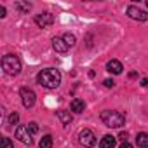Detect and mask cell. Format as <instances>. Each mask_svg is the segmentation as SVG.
Returning <instances> with one entry per match:
<instances>
[{"label": "cell", "mask_w": 148, "mask_h": 148, "mask_svg": "<svg viewBox=\"0 0 148 148\" xmlns=\"http://www.w3.org/2000/svg\"><path fill=\"white\" fill-rule=\"evenodd\" d=\"M119 148H132V145H131V143H127V141H124Z\"/></svg>", "instance_id": "obj_22"}, {"label": "cell", "mask_w": 148, "mask_h": 148, "mask_svg": "<svg viewBox=\"0 0 148 148\" xmlns=\"http://www.w3.org/2000/svg\"><path fill=\"white\" fill-rule=\"evenodd\" d=\"M79 139L84 146H94L96 145V136L91 129H82L80 134H79Z\"/></svg>", "instance_id": "obj_6"}, {"label": "cell", "mask_w": 148, "mask_h": 148, "mask_svg": "<svg viewBox=\"0 0 148 148\" xmlns=\"http://www.w3.org/2000/svg\"><path fill=\"white\" fill-rule=\"evenodd\" d=\"M38 146H40V148H52V138H51L49 134H47V136H44V138L40 139Z\"/></svg>", "instance_id": "obj_16"}, {"label": "cell", "mask_w": 148, "mask_h": 148, "mask_svg": "<svg viewBox=\"0 0 148 148\" xmlns=\"http://www.w3.org/2000/svg\"><path fill=\"white\" fill-rule=\"evenodd\" d=\"M63 40H64L68 45H75V42H77V38H75V35H73V33H64Z\"/></svg>", "instance_id": "obj_17"}, {"label": "cell", "mask_w": 148, "mask_h": 148, "mask_svg": "<svg viewBox=\"0 0 148 148\" xmlns=\"http://www.w3.org/2000/svg\"><path fill=\"white\" fill-rule=\"evenodd\" d=\"M18 120H19V115L14 112V113H11V115H9V120H7V122H9V125H16V124H18Z\"/></svg>", "instance_id": "obj_18"}, {"label": "cell", "mask_w": 148, "mask_h": 148, "mask_svg": "<svg viewBox=\"0 0 148 148\" xmlns=\"http://www.w3.org/2000/svg\"><path fill=\"white\" fill-rule=\"evenodd\" d=\"M103 84H105V86H106V87H113V86H115V82H113V80H112V79H106V80H105V82H103Z\"/></svg>", "instance_id": "obj_21"}, {"label": "cell", "mask_w": 148, "mask_h": 148, "mask_svg": "<svg viewBox=\"0 0 148 148\" xmlns=\"http://www.w3.org/2000/svg\"><path fill=\"white\" fill-rule=\"evenodd\" d=\"M35 23L38 28H49L52 23H54V16L51 12H44V14H38L35 18Z\"/></svg>", "instance_id": "obj_8"}, {"label": "cell", "mask_w": 148, "mask_h": 148, "mask_svg": "<svg viewBox=\"0 0 148 148\" xmlns=\"http://www.w3.org/2000/svg\"><path fill=\"white\" fill-rule=\"evenodd\" d=\"M84 108H86V103H84L82 99L75 98V99L71 101V112H75V113H82V112H84Z\"/></svg>", "instance_id": "obj_12"}, {"label": "cell", "mask_w": 148, "mask_h": 148, "mask_svg": "<svg viewBox=\"0 0 148 148\" xmlns=\"http://www.w3.org/2000/svg\"><path fill=\"white\" fill-rule=\"evenodd\" d=\"M141 86H143V87H148V79H143V80H141Z\"/></svg>", "instance_id": "obj_24"}, {"label": "cell", "mask_w": 148, "mask_h": 148, "mask_svg": "<svg viewBox=\"0 0 148 148\" xmlns=\"http://www.w3.org/2000/svg\"><path fill=\"white\" fill-rule=\"evenodd\" d=\"M37 82L47 89H54L61 84V73L56 68H45L37 75Z\"/></svg>", "instance_id": "obj_1"}, {"label": "cell", "mask_w": 148, "mask_h": 148, "mask_svg": "<svg viewBox=\"0 0 148 148\" xmlns=\"http://www.w3.org/2000/svg\"><path fill=\"white\" fill-rule=\"evenodd\" d=\"M117 145V139L113 138V136H110V134H106L101 141H99V148H113Z\"/></svg>", "instance_id": "obj_11"}, {"label": "cell", "mask_w": 148, "mask_h": 148, "mask_svg": "<svg viewBox=\"0 0 148 148\" xmlns=\"http://www.w3.org/2000/svg\"><path fill=\"white\" fill-rule=\"evenodd\" d=\"M2 148H14L12 146V141L9 138H2Z\"/></svg>", "instance_id": "obj_20"}, {"label": "cell", "mask_w": 148, "mask_h": 148, "mask_svg": "<svg viewBox=\"0 0 148 148\" xmlns=\"http://www.w3.org/2000/svg\"><path fill=\"white\" fill-rule=\"evenodd\" d=\"M127 16L131 19H136V21H146L148 19V12L146 11H141L136 5H129L127 7Z\"/></svg>", "instance_id": "obj_5"}, {"label": "cell", "mask_w": 148, "mask_h": 148, "mask_svg": "<svg viewBox=\"0 0 148 148\" xmlns=\"http://www.w3.org/2000/svg\"><path fill=\"white\" fill-rule=\"evenodd\" d=\"M26 127H28V131H30L32 134H37V132H38V125H37V122H30Z\"/></svg>", "instance_id": "obj_19"}, {"label": "cell", "mask_w": 148, "mask_h": 148, "mask_svg": "<svg viewBox=\"0 0 148 148\" xmlns=\"http://www.w3.org/2000/svg\"><path fill=\"white\" fill-rule=\"evenodd\" d=\"M0 18H5V7L0 5Z\"/></svg>", "instance_id": "obj_23"}, {"label": "cell", "mask_w": 148, "mask_h": 148, "mask_svg": "<svg viewBox=\"0 0 148 148\" xmlns=\"http://www.w3.org/2000/svg\"><path fill=\"white\" fill-rule=\"evenodd\" d=\"M52 47H54L56 52H61V54H64V52L68 51V44H66L63 38H58V37L52 38Z\"/></svg>", "instance_id": "obj_10"}, {"label": "cell", "mask_w": 148, "mask_h": 148, "mask_svg": "<svg viewBox=\"0 0 148 148\" xmlns=\"http://www.w3.org/2000/svg\"><path fill=\"white\" fill-rule=\"evenodd\" d=\"M106 70H108L110 73H115V75H119V73H122L124 66H122V63H120V61L112 59V61H108V63H106Z\"/></svg>", "instance_id": "obj_9"}, {"label": "cell", "mask_w": 148, "mask_h": 148, "mask_svg": "<svg viewBox=\"0 0 148 148\" xmlns=\"http://www.w3.org/2000/svg\"><path fill=\"white\" fill-rule=\"evenodd\" d=\"M19 94H21V99H23V105H25V108H32V106L35 105V92H33L32 89H28V87H23Z\"/></svg>", "instance_id": "obj_7"}, {"label": "cell", "mask_w": 148, "mask_h": 148, "mask_svg": "<svg viewBox=\"0 0 148 148\" xmlns=\"http://www.w3.org/2000/svg\"><path fill=\"white\" fill-rule=\"evenodd\" d=\"M120 139L125 141V139H127V132H120Z\"/></svg>", "instance_id": "obj_25"}, {"label": "cell", "mask_w": 148, "mask_h": 148, "mask_svg": "<svg viewBox=\"0 0 148 148\" xmlns=\"http://www.w3.org/2000/svg\"><path fill=\"white\" fill-rule=\"evenodd\" d=\"M2 68H4V71L7 75H18L21 71V61L14 54H5L2 58Z\"/></svg>", "instance_id": "obj_3"}, {"label": "cell", "mask_w": 148, "mask_h": 148, "mask_svg": "<svg viewBox=\"0 0 148 148\" xmlns=\"http://www.w3.org/2000/svg\"><path fill=\"white\" fill-rule=\"evenodd\" d=\"M14 136H16V139H19V141L25 143V145H32V143H33L32 134H30V131H28L26 125H19V127H16Z\"/></svg>", "instance_id": "obj_4"}, {"label": "cell", "mask_w": 148, "mask_h": 148, "mask_svg": "<svg viewBox=\"0 0 148 148\" xmlns=\"http://www.w3.org/2000/svg\"><path fill=\"white\" fill-rule=\"evenodd\" d=\"M101 120L106 127L110 129H119L125 124V115L122 112H115V110H105L101 112Z\"/></svg>", "instance_id": "obj_2"}, {"label": "cell", "mask_w": 148, "mask_h": 148, "mask_svg": "<svg viewBox=\"0 0 148 148\" xmlns=\"http://www.w3.org/2000/svg\"><path fill=\"white\" fill-rule=\"evenodd\" d=\"M14 7L19 11V12H23V14H26L30 9H32V4H28V2H16L14 4Z\"/></svg>", "instance_id": "obj_15"}, {"label": "cell", "mask_w": 148, "mask_h": 148, "mask_svg": "<svg viewBox=\"0 0 148 148\" xmlns=\"http://www.w3.org/2000/svg\"><path fill=\"white\" fill-rule=\"evenodd\" d=\"M146 7H148V2H146Z\"/></svg>", "instance_id": "obj_26"}, {"label": "cell", "mask_w": 148, "mask_h": 148, "mask_svg": "<svg viewBox=\"0 0 148 148\" xmlns=\"http://www.w3.org/2000/svg\"><path fill=\"white\" fill-rule=\"evenodd\" d=\"M56 115H58V119L61 120V124H63V125H68V124L71 122V115H70V112L59 110V112H56Z\"/></svg>", "instance_id": "obj_13"}, {"label": "cell", "mask_w": 148, "mask_h": 148, "mask_svg": "<svg viewBox=\"0 0 148 148\" xmlns=\"http://www.w3.org/2000/svg\"><path fill=\"white\" fill-rule=\"evenodd\" d=\"M136 145H138L139 148H146V146H148V134H146V132H139V134L136 136Z\"/></svg>", "instance_id": "obj_14"}]
</instances>
